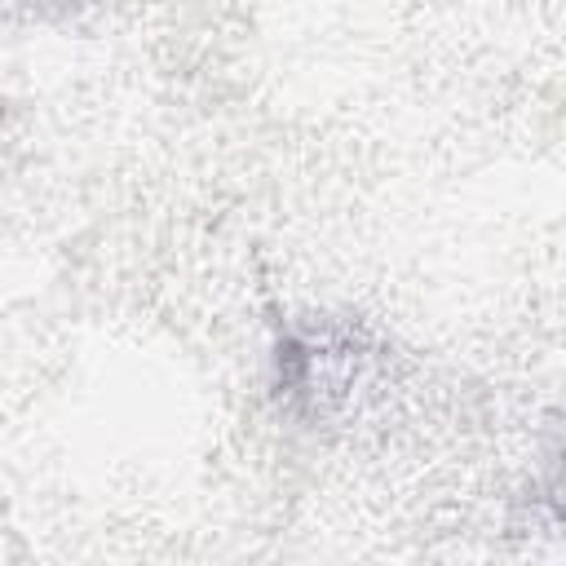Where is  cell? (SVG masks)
I'll return each mask as SVG.
<instances>
[]
</instances>
